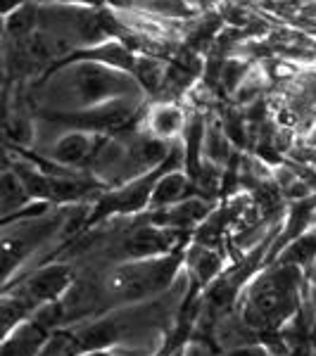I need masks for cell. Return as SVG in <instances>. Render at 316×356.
<instances>
[{
  "instance_id": "15",
  "label": "cell",
  "mask_w": 316,
  "mask_h": 356,
  "mask_svg": "<svg viewBox=\"0 0 316 356\" xmlns=\"http://www.w3.org/2000/svg\"><path fill=\"white\" fill-rule=\"evenodd\" d=\"M312 288H314V292H316V271H314V278H312Z\"/></svg>"
},
{
  "instance_id": "3",
  "label": "cell",
  "mask_w": 316,
  "mask_h": 356,
  "mask_svg": "<svg viewBox=\"0 0 316 356\" xmlns=\"http://www.w3.org/2000/svg\"><path fill=\"white\" fill-rule=\"evenodd\" d=\"M297 266L274 261L255 275L235 309V318L248 328L255 340H267L283 332L307 309L312 283Z\"/></svg>"
},
{
  "instance_id": "7",
  "label": "cell",
  "mask_w": 316,
  "mask_h": 356,
  "mask_svg": "<svg viewBox=\"0 0 316 356\" xmlns=\"http://www.w3.org/2000/svg\"><path fill=\"white\" fill-rule=\"evenodd\" d=\"M74 88L84 107L107 105L112 100H124V97L143 93L141 83L131 74L100 62H79V69H74Z\"/></svg>"
},
{
  "instance_id": "11",
  "label": "cell",
  "mask_w": 316,
  "mask_h": 356,
  "mask_svg": "<svg viewBox=\"0 0 316 356\" xmlns=\"http://www.w3.org/2000/svg\"><path fill=\"white\" fill-rule=\"evenodd\" d=\"M200 197L198 188L193 186V181L188 178V174L183 169L169 171L157 181V188L152 193L150 200V209H164V207H176L183 204L188 200Z\"/></svg>"
},
{
  "instance_id": "6",
  "label": "cell",
  "mask_w": 316,
  "mask_h": 356,
  "mask_svg": "<svg viewBox=\"0 0 316 356\" xmlns=\"http://www.w3.org/2000/svg\"><path fill=\"white\" fill-rule=\"evenodd\" d=\"M183 164H186V150H183V143L179 140V143H174L169 157L159 166H155L152 171L131 178V181H126V183H119V186H112L107 193H102L100 197L90 204L88 216H86L84 226L79 228V233L74 235V238L93 233L114 219H131V216H138V214H143V211H148L150 209L152 193H155V188H157V181L164 174H169V171L183 169ZM74 238H69V240H74Z\"/></svg>"
},
{
  "instance_id": "5",
  "label": "cell",
  "mask_w": 316,
  "mask_h": 356,
  "mask_svg": "<svg viewBox=\"0 0 316 356\" xmlns=\"http://www.w3.org/2000/svg\"><path fill=\"white\" fill-rule=\"evenodd\" d=\"M90 204L81 207H55L53 211L36 219H22L15 223H5L3 228V285L10 283L15 275H19L22 266L41 250L43 245L55 243V240H65L69 226L74 223L72 235L79 233V228L84 226L86 216H88ZM67 238V240H69Z\"/></svg>"
},
{
  "instance_id": "4",
  "label": "cell",
  "mask_w": 316,
  "mask_h": 356,
  "mask_svg": "<svg viewBox=\"0 0 316 356\" xmlns=\"http://www.w3.org/2000/svg\"><path fill=\"white\" fill-rule=\"evenodd\" d=\"M79 278V266L67 259L41 261L29 273L3 285V335L33 318L41 309L62 302Z\"/></svg>"
},
{
  "instance_id": "1",
  "label": "cell",
  "mask_w": 316,
  "mask_h": 356,
  "mask_svg": "<svg viewBox=\"0 0 316 356\" xmlns=\"http://www.w3.org/2000/svg\"><path fill=\"white\" fill-rule=\"evenodd\" d=\"M191 247V245H188ZM186 250L155 259L124 261L114 266H79V278L60 302L62 328L97 318L114 309L152 302L169 295L186 271Z\"/></svg>"
},
{
  "instance_id": "2",
  "label": "cell",
  "mask_w": 316,
  "mask_h": 356,
  "mask_svg": "<svg viewBox=\"0 0 316 356\" xmlns=\"http://www.w3.org/2000/svg\"><path fill=\"white\" fill-rule=\"evenodd\" d=\"M183 295L186 290L176 300H169V295H164L159 300L131 304V307L114 309L97 318L84 321V323L60 328L43 354L84 356L90 352H102V349H119L126 342L143 340L150 335L162 342L174 323Z\"/></svg>"
},
{
  "instance_id": "14",
  "label": "cell",
  "mask_w": 316,
  "mask_h": 356,
  "mask_svg": "<svg viewBox=\"0 0 316 356\" xmlns=\"http://www.w3.org/2000/svg\"><path fill=\"white\" fill-rule=\"evenodd\" d=\"M221 356H278V354H276L267 342L255 340V342L235 344V347L223 349Z\"/></svg>"
},
{
  "instance_id": "10",
  "label": "cell",
  "mask_w": 316,
  "mask_h": 356,
  "mask_svg": "<svg viewBox=\"0 0 316 356\" xmlns=\"http://www.w3.org/2000/svg\"><path fill=\"white\" fill-rule=\"evenodd\" d=\"M188 119L191 117L181 110L179 102H150L145 117H143L141 131H145L157 140L176 143L186 134Z\"/></svg>"
},
{
  "instance_id": "9",
  "label": "cell",
  "mask_w": 316,
  "mask_h": 356,
  "mask_svg": "<svg viewBox=\"0 0 316 356\" xmlns=\"http://www.w3.org/2000/svg\"><path fill=\"white\" fill-rule=\"evenodd\" d=\"M112 136H100V134H84V131H69L67 136H62L55 143V147L50 150L48 157L53 162L67 166L74 171H88L93 174V169L100 162L105 147L110 145Z\"/></svg>"
},
{
  "instance_id": "8",
  "label": "cell",
  "mask_w": 316,
  "mask_h": 356,
  "mask_svg": "<svg viewBox=\"0 0 316 356\" xmlns=\"http://www.w3.org/2000/svg\"><path fill=\"white\" fill-rule=\"evenodd\" d=\"M62 328L60 302L41 309L33 318L17 325L13 332L3 335L0 356H43L50 340Z\"/></svg>"
},
{
  "instance_id": "13",
  "label": "cell",
  "mask_w": 316,
  "mask_h": 356,
  "mask_svg": "<svg viewBox=\"0 0 316 356\" xmlns=\"http://www.w3.org/2000/svg\"><path fill=\"white\" fill-rule=\"evenodd\" d=\"M276 261H283V264H290V266L302 268L309 278H314V271H316V223L309 228L307 233H302L295 243L285 247Z\"/></svg>"
},
{
  "instance_id": "12",
  "label": "cell",
  "mask_w": 316,
  "mask_h": 356,
  "mask_svg": "<svg viewBox=\"0 0 316 356\" xmlns=\"http://www.w3.org/2000/svg\"><path fill=\"white\" fill-rule=\"evenodd\" d=\"M0 209H3V221L13 219V216L22 214L29 209L33 202V197L29 195L26 186L22 183V178L15 174V169L10 164L3 166V181H0Z\"/></svg>"
}]
</instances>
